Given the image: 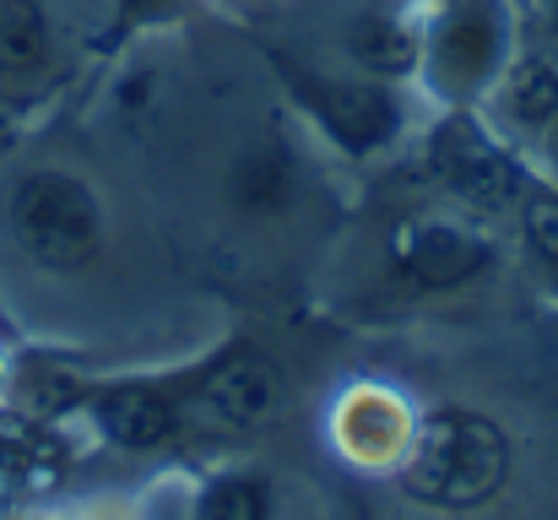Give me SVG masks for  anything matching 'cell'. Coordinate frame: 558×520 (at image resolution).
<instances>
[{
	"instance_id": "obj_6",
	"label": "cell",
	"mask_w": 558,
	"mask_h": 520,
	"mask_svg": "<svg viewBox=\"0 0 558 520\" xmlns=\"http://www.w3.org/2000/svg\"><path fill=\"white\" fill-rule=\"evenodd\" d=\"M201 407L217 423H228V428H255V423H266L282 407V374L266 358L239 352L222 368H211V379L201 390Z\"/></svg>"
},
{
	"instance_id": "obj_14",
	"label": "cell",
	"mask_w": 558,
	"mask_h": 520,
	"mask_svg": "<svg viewBox=\"0 0 558 520\" xmlns=\"http://www.w3.org/2000/svg\"><path fill=\"white\" fill-rule=\"evenodd\" d=\"M526 239H532V250L548 266H558V195L554 190L526 195Z\"/></svg>"
},
{
	"instance_id": "obj_11",
	"label": "cell",
	"mask_w": 558,
	"mask_h": 520,
	"mask_svg": "<svg viewBox=\"0 0 558 520\" xmlns=\"http://www.w3.org/2000/svg\"><path fill=\"white\" fill-rule=\"evenodd\" d=\"M353 55H359L364 65H374V71H412L417 44H412L407 27H396V22H385V16H364V22L353 27Z\"/></svg>"
},
{
	"instance_id": "obj_9",
	"label": "cell",
	"mask_w": 558,
	"mask_h": 520,
	"mask_svg": "<svg viewBox=\"0 0 558 520\" xmlns=\"http://www.w3.org/2000/svg\"><path fill=\"white\" fill-rule=\"evenodd\" d=\"M233 195H239L244 211H277V206H288L293 201V164H288V153L271 147V142L255 147V153H244L239 169H233Z\"/></svg>"
},
{
	"instance_id": "obj_13",
	"label": "cell",
	"mask_w": 558,
	"mask_h": 520,
	"mask_svg": "<svg viewBox=\"0 0 558 520\" xmlns=\"http://www.w3.org/2000/svg\"><path fill=\"white\" fill-rule=\"evenodd\" d=\"M195 520H266V488L255 477H222L201 499Z\"/></svg>"
},
{
	"instance_id": "obj_16",
	"label": "cell",
	"mask_w": 558,
	"mask_h": 520,
	"mask_svg": "<svg viewBox=\"0 0 558 520\" xmlns=\"http://www.w3.org/2000/svg\"><path fill=\"white\" fill-rule=\"evenodd\" d=\"M548 5H554V16H558V0H548Z\"/></svg>"
},
{
	"instance_id": "obj_1",
	"label": "cell",
	"mask_w": 558,
	"mask_h": 520,
	"mask_svg": "<svg viewBox=\"0 0 558 520\" xmlns=\"http://www.w3.org/2000/svg\"><path fill=\"white\" fill-rule=\"evenodd\" d=\"M510 472V445L505 434L477 418V412H434L412 450H407V467H401V483L407 494L428 499V505H445V510H466V505H483L499 494Z\"/></svg>"
},
{
	"instance_id": "obj_3",
	"label": "cell",
	"mask_w": 558,
	"mask_h": 520,
	"mask_svg": "<svg viewBox=\"0 0 558 520\" xmlns=\"http://www.w3.org/2000/svg\"><path fill=\"white\" fill-rule=\"evenodd\" d=\"M434 173L456 190V195H466V201H477V206H510L515 195H521V173L515 164L472 125V120H445L439 131H434Z\"/></svg>"
},
{
	"instance_id": "obj_2",
	"label": "cell",
	"mask_w": 558,
	"mask_h": 520,
	"mask_svg": "<svg viewBox=\"0 0 558 520\" xmlns=\"http://www.w3.org/2000/svg\"><path fill=\"white\" fill-rule=\"evenodd\" d=\"M11 228L22 239V250L33 261H44L49 271H76L98 255L104 222H98V201L82 179L71 173H27L11 195Z\"/></svg>"
},
{
	"instance_id": "obj_12",
	"label": "cell",
	"mask_w": 558,
	"mask_h": 520,
	"mask_svg": "<svg viewBox=\"0 0 558 520\" xmlns=\"http://www.w3.org/2000/svg\"><path fill=\"white\" fill-rule=\"evenodd\" d=\"M510 114L526 125H548L558 114V71L554 65H521L510 76Z\"/></svg>"
},
{
	"instance_id": "obj_8",
	"label": "cell",
	"mask_w": 558,
	"mask_h": 520,
	"mask_svg": "<svg viewBox=\"0 0 558 520\" xmlns=\"http://www.w3.org/2000/svg\"><path fill=\"white\" fill-rule=\"evenodd\" d=\"M98 423L109 439H120L131 450H153L174 434V401L147 390V385H125V390H109L98 401Z\"/></svg>"
},
{
	"instance_id": "obj_10",
	"label": "cell",
	"mask_w": 558,
	"mask_h": 520,
	"mask_svg": "<svg viewBox=\"0 0 558 520\" xmlns=\"http://www.w3.org/2000/svg\"><path fill=\"white\" fill-rule=\"evenodd\" d=\"M49 60V27L33 0H0V71H38Z\"/></svg>"
},
{
	"instance_id": "obj_15",
	"label": "cell",
	"mask_w": 558,
	"mask_h": 520,
	"mask_svg": "<svg viewBox=\"0 0 558 520\" xmlns=\"http://www.w3.org/2000/svg\"><path fill=\"white\" fill-rule=\"evenodd\" d=\"M136 5H158V0H136Z\"/></svg>"
},
{
	"instance_id": "obj_4",
	"label": "cell",
	"mask_w": 558,
	"mask_h": 520,
	"mask_svg": "<svg viewBox=\"0 0 558 520\" xmlns=\"http://www.w3.org/2000/svg\"><path fill=\"white\" fill-rule=\"evenodd\" d=\"M310 109L320 114V125L348 147V153H369L396 131V104L379 87L359 82H326V76H299Z\"/></svg>"
},
{
	"instance_id": "obj_5",
	"label": "cell",
	"mask_w": 558,
	"mask_h": 520,
	"mask_svg": "<svg viewBox=\"0 0 558 520\" xmlns=\"http://www.w3.org/2000/svg\"><path fill=\"white\" fill-rule=\"evenodd\" d=\"M396 266L417 282V288H456L466 277H477L488 266V244L450 228V222H417L401 233L396 244Z\"/></svg>"
},
{
	"instance_id": "obj_7",
	"label": "cell",
	"mask_w": 558,
	"mask_h": 520,
	"mask_svg": "<svg viewBox=\"0 0 558 520\" xmlns=\"http://www.w3.org/2000/svg\"><path fill=\"white\" fill-rule=\"evenodd\" d=\"M494 49H499V33H494V16L488 11H461L450 16V27L439 33L434 44V71L450 93H466L483 82V71L494 65Z\"/></svg>"
}]
</instances>
